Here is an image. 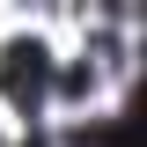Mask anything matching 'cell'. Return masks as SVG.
Listing matches in <instances>:
<instances>
[{
    "instance_id": "1",
    "label": "cell",
    "mask_w": 147,
    "mask_h": 147,
    "mask_svg": "<svg viewBox=\"0 0 147 147\" xmlns=\"http://www.w3.org/2000/svg\"><path fill=\"white\" fill-rule=\"evenodd\" d=\"M0 96L37 118L44 96H52V52H44V44H7V52H0Z\"/></svg>"
}]
</instances>
